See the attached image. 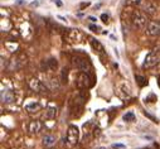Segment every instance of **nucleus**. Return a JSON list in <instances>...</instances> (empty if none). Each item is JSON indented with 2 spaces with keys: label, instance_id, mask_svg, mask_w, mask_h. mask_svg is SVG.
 Masks as SVG:
<instances>
[{
  "label": "nucleus",
  "instance_id": "17",
  "mask_svg": "<svg viewBox=\"0 0 160 149\" xmlns=\"http://www.w3.org/2000/svg\"><path fill=\"white\" fill-rule=\"evenodd\" d=\"M135 80L138 81L139 86H141V87L146 85V80H145V77H142V76H139V74H136V76H135Z\"/></svg>",
  "mask_w": 160,
  "mask_h": 149
},
{
  "label": "nucleus",
  "instance_id": "15",
  "mask_svg": "<svg viewBox=\"0 0 160 149\" xmlns=\"http://www.w3.org/2000/svg\"><path fill=\"white\" fill-rule=\"evenodd\" d=\"M25 110L29 111V113H37V111L41 110V105L38 102H30V104L25 105Z\"/></svg>",
  "mask_w": 160,
  "mask_h": 149
},
{
  "label": "nucleus",
  "instance_id": "5",
  "mask_svg": "<svg viewBox=\"0 0 160 149\" xmlns=\"http://www.w3.org/2000/svg\"><path fill=\"white\" fill-rule=\"evenodd\" d=\"M73 64H74L76 68L81 69L82 72H88L92 68L91 62L86 57H76V58H73Z\"/></svg>",
  "mask_w": 160,
  "mask_h": 149
},
{
  "label": "nucleus",
  "instance_id": "26",
  "mask_svg": "<svg viewBox=\"0 0 160 149\" xmlns=\"http://www.w3.org/2000/svg\"><path fill=\"white\" fill-rule=\"evenodd\" d=\"M159 86H160V77H159Z\"/></svg>",
  "mask_w": 160,
  "mask_h": 149
},
{
  "label": "nucleus",
  "instance_id": "22",
  "mask_svg": "<svg viewBox=\"0 0 160 149\" xmlns=\"http://www.w3.org/2000/svg\"><path fill=\"white\" fill-rule=\"evenodd\" d=\"M38 4H39V3H38V2H33V3H32V4H30V5H32V7H37V5H38Z\"/></svg>",
  "mask_w": 160,
  "mask_h": 149
},
{
  "label": "nucleus",
  "instance_id": "12",
  "mask_svg": "<svg viewBox=\"0 0 160 149\" xmlns=\"http://www.w3.org/2000/svg\"><path fill=\"white\" fill-rule=\"evenodd\" d=\"M90 42H91V46H92V48H93V51H95V52H97L98 54H103V52H105L103 46H102L98 41H96V39H93V38H91V39H90Z\"/></svg>",
  "mask_w": 160,
  "mask_h": 149
},
{
  "label": "nucleus",
  "instance_id": "3",
  "mask_svg": "<svg viewBox=\"0 0 160 149\" xmlns=\"http://www.w3.org/2000/svg\"><path fill=\"white\" fill-rule=\"evenodd\" d=\"M92 77L88 72H81L77 77V86L79 89H90L92 86Z\"/></svg>",
  "mask_w": 160,
  "mask_h": 149
},
{
  "label": "nucleus",
  "instance_id": "11",
  "mask_svg": "<svg viewBox=\"0 0 160 149\" xmlns=\"http://www.w3.org/2000/svg\"><path fill=\"white\" fill-rule=\"evenodd\" d=\"M14 100H15V95H14L13 91H10V90H4V91H2V101H3V102L10 104V102H13Z\"/></svg>",
  "mask_w": 160,
  "mask_h": 149
},
{
  "label": "nucleus",
  "instance_id": "21",
  "mask_svg": "<svg viewBox=\"0 0 160 149\" xmlns=\"http://www.w3.org/2000/svg\"><path fill=\"white\" fill-rule=\"evenodd\" d=\"M101 19H102L103 23H106V24L108 23V15H107V14H102V15H101Z\"/></svg>",
  "mask_w": 160,
  "mask_h": 149
},
{
  "label": "nucleus",
  "instance_id": "25",
  "mask_svg": "<svg viewBox=\"0 0 160 149\" xmlns=\"http://www.w3.org/2000/svg\"><path fill=\"white\" fill-rule=\"evenodd\" d=\"M96 149H106V148H103V146H98V148H96Z\"/></svg>",
  "mask_w": 160,
  "mask_h": 149
},
{
  "label": "nucleus",
  "instance_id": "9",
  "mask_svg": "<svg viewBox=\"0 0 160 149\" xmlns=\"http://www.w3.org/2000/svg\"><path fill=\"white\" fill-rule=\"evenodd\" d=\"M42 129H43L42 121H39V120H33V121H30V124H29V131H30L32 134H38Z\"/></svg>",
  "mask_w": 160,
  "mask_h": 149
},
{
  "label": "nucleus",
  "instance_id": "18",
  "mask_svg": "<svg viewBox=\"0 0 160 149\" xmlns=\"http://www.w3.org/2000/svg\"><path fill=\"white\" fill-rule=\"evenodd\" d=\"M90 29L92 32H95V33H101V28L97 27V25H90Z\"/></svg>",
  "mask_w": 160,
  "mask_h": 149
},
{
  "label": "nucleus",
  "instance_id": "13",
  "mask_svg": "<svg viewBox=\"0 0 160 149\" xmlns=\"http://www.w3.org/2000/svg\"><path fill=\"white\" fill-rule=\"evenodd\" d=\"M56 114H57V109L53 107V106H49V107H47V110H46L44 118L48 119V120H52V119L56 118Z\"/></svg>",
  "mask_w": 160,
  "mask_h": 149
},
{
  "label": "nucleus",
  "instance_id": "19",
  "mask_svg": "<svg viewBox=\"0 0 160 149\" xmlns=\"http://www.w3.org/2000/svg\"><path fill=\"white\" fill-rule=\"evenodd\" d=\"M67 73H68V69L67 68H63V72H62V79L64 82H67Z\"/></svg>",
  "mask_w": 160,
  "mask_h": 149
},
{
  "label": "nucleus",
  "instance_id": "20",
  "mask_svg": "<svg viewBox=\"0 0 160 149\" xmlns=\"http://www.w3.org/2000/svg\"><path fill=\"white\" fill-rule=\"evenodd\" d=\"M112 148L113 149H124L125 145L124 144H112Z\"/></svg>",
  "mask_w": 160,
  "mask_h": 149
},
{
  "label": "nucleus",
  "instance_id": "2",
  "mask_svg": "<svg viewBox=\"0 0 160 149\" xmlns=\"http://www.w3.org/2000/svg\"><path fill=\"white\" fill-rule=\"evenodd\" d=\"M159 63H160V51L154 49L146 56V58L144 61V67L145 68H152Z\"/></svg>",
  "mask_w": 160,
  "mask_h": 149
},
{
  "label": "nucleus",
  "instance_id": "10",
  "mask_svg": "<svg viewBox=\"0 0 160 149\" xmlns=\"http://www.w3.org/2000/svg\"><path fill=\"white\" fill-rule=\"evenodd\" d=\"M57 67H58V62L54 58H49V59H47V61H44L42 63V68L43 69H47V71H53Z\"/></svg>",
  "mask_w": 160,
  "mask_h": 149
},
{
  "label": "nucleus",
  "instance_id": "16",
  "mask_svg": "<svg viewBox=\"0 0 160 149\" xmlns=\"http://www.w3.org/2000/svg\"><path fill=\"white\" fill-rule=\"evenodd\" d=\"M124 120L128 121V123L134 121V120H135V114H134V113H128V114H125V115H124Z\"/></svg>",
  "mask_w": 160,
  "mask_h": 149
},
{
  "label": "nucleus",
  "instance_id": "14",
  "mask_svg": "<svg viewBox=\"0 0 160 149\" xmlns=\"http://www.w3.org/2000/svg\"><path fill=\"white\" fill-rule=\"evenodd\" d=\"M56 143V136L52 135V134H47L43 136V144L46 146H52L53 144Z\"/></svg>",
  "mask_w": 160,
  "mask_h": 149
},
{
  "label": "nucleus",
  "instance_id": "1",
  "mask_svg": "<svg viewBox=\"0 0 160 149\" xmlns=\"http://www.w3.org/2000/svg\"><path fill=\"white\" fill-rule=\"evenodd\" d=\"M131 22H132V25L138 29H145L148 25H149V20L146 18V14L144 12H140V10H135L131 15Z\"/></svg>",
  "mask_w": 160,
  "mask_h": 149
},
{
  "label": "nucleus",
  "instance_id": "7",
  "mask_svg": "<svg viewBox=\"0 0 160 149\" xmlns=\"http://www.w3.org/2000/svg\"><path fill=\"white\" fill-rule=\"evenodd\" d=\"M148 33L151 37H159L160 35V20H152L148 25Z\"/></svg>",
  "mask_w": 160,
  "mask_h": 149
},
{
  "label": "nucleus",
  "instance_id": "6",
  "mask_svg": "<svg viewBox=\"0 0 160 149\" xmlns=\"http://www.w3.org/2000/svg\"><path fill=\"white\" fill-rule=\"evenodd\" d=\"M79 139V130L76 125H69L67 129V141L71 145H74L78 143Z\"/></svg>",
  "mask_w": 160,
  "mask_h": 149
},
{
  "label": "nucleus",
  "instance_id": "8",
  "mask_svg": "<svg viewBox=\"0 0 160 149\" xmlns=\"http://www.w3.org/2000/svg\"><path fill=\"white\" fill-rule=\"evenodd\" d=\"M29 86H30V89H32L33 91H35V92H47V91H48L47 86H46L42 81L35 80V79L29 82Z\"/></svg>",
  "mask_w": 160,
  "mask_h": 149
},
{
  "label": "nucleus",
  "instance_id": "4",
  "mask_svg": "<svg viewBox=\"0 0 160 149\" xmlns=\"http://www.w3.org/2000/svg\"><path fill=\"white\" fill-rule=\"evenodd\" d=\"M138 7L142 10L146 15H152L156 12V7L150 0H138Z\"/></svg>",
  "mask_w": 160,
  "mask_h": 149
},
{
  "label": "nucleus",
  "instance_id": "23",
  "mask_svg": "<svg viewBox=\"0 0 160 149\" xmlns=\"http://www.w3.org/2000/svg\"><path fill=\"white\" fill-rule=\"evenodd\" d=\"M54 2H56V3H57V5H59V7H61V5H62V3H61V2H59V0H54Z\"/></svg>",
  "mask_w": 160,
  "mask_h": 149
},
{
  "label": "nucleus",
  "instance_id": "24",
  "mask_svg": "<svg viewBox=\"0 0 160 149\" xmlns=\"http://www.w3.org/2000/svg\"><path fill=\"white\" fill-rule=\"evenodd\" d=\"M90 20H91V22H96V19H95V18H92V17H90Z\"/></svg>",
  "mask_w": 160,
  "mask_h": 149
}]
</instances>
